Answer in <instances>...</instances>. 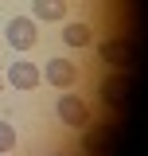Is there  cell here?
I'll return each mask as SVG.
<instances>
[{
    "label": "cell",
    "mask_w": 148,
    "mask_h": 156,
    "mask_svg": "<svg viewBox=\"0 0 148 156\" xmlns=\"http://www.w3.org/2000/svg\"><path fill=\"white\" fill-rule=\"evenodd\" d=\"M43 78H47L51 86H58V90H70L74 78H78V62H74V58H51L47 70H43Z\"/></svg>",
    "instance_id": "cell-3"
},
{
    "label": "cell",
    "mask_w": 148,
    "mask_h": 156,
    "mask_svg": "<svg viewBox=\"0 0 148 156\" xmlns=\"http://www.w3.org/2000/svg\"><path fill=\"white\" fill-rule=\"evenodd\" d=\"M125 98H129V78H105V82H101V101H105L109 109H121Z\"/></svg>",
    "instance_id": "cell-6"
},
{
    "label": "cell",
    "mask_w": 148,
    "mask_h": 156,
    "mask_svg": "<svg viewBox=\"0 0 148 156\" xmlns=\"http://www.w3.org/2000/svg\"><path fill=\"white\" fill-rule=\"evenodd\" d=\"M16 148V129H12V121H0V152L8 156Z\"/></svg>",
    "instance_id": "cell-10"
},
{
    "label": "cell",
    "mask_w": 148,
    "mask_h": 156,
    "mask_svg": "<svg viewBox=\"0 0 148 156\" xmlns=\"http://www.w3.org/2000/svg\"><path fill=\"white\" fill-rule=\"evenodd\" d=\"M62 43L66 47H90V27L86 23H66L62 27Z\"/></svg>",
    "instance_id": "cell-9"
},
{
    "label": "cell",
    "mask_w": 148,
    "mask_h": 156,
    "mask_svg": "<svg viewBox=\"0 0 148 156\" xmlns=\"http://www.w3.org/2000/svg\"><path fill=\"white\" fill-rule=\"evenodd\" d=\"M43 70H39L35 62H12V70L4 74V82H12V90H35Z\"/></svg>",
    "instance_id": "cell-4"
},
{
    "label": "cell",
    "mask_w": 148,
    "mask_h": 156,
    "mask_svg": "<svg viewBox=\"0 0 148 156\" xmlns=\"http://www.w3.org/2000/svg\"><path fill=\"white\" fill-rule=\"evenodd\" d=\"M0 156H4V152H0Z\"/></svg>",
    "instance_id": "cell-13"
},
{
    "label": "cell",
    "mask_w": 148,
    "mask_h": 156,
    "mask_svg": "<svg viewBox=\"0 0 148 156\" xmlns=\"http://www.w3.org/2000/svg\"><path fill=\"white\" fill-rule=\"evenodd\" d=\"M58 121L62 125H70V129H86L90 125V109H86V101L78 94H70V90H62V98H58Z\"/></svg>",
    "instance_id": "cell-2"
},
{
    "label": "cell",
    "mask_w": 148,
    "mask_h": 156,
    "mask_svg": "<svg viewBox=\"0 0 148 156\" xmlns=\"http://www.w3.org/2000/svg\"><path fill=\"white\" fill-rule=\"evenodd\" d=\"M109 136H113L109 125H93V129H86V140H82V144H86L90 156H101L105 148H109Z\"/></svg>",
    "instance_id": "cell-7"
},
{
    "label": "cell",
    "mask_w": 148,
    "mask_h": 156,
    "mask_svg": "<svg viewBox=\"0 0 148 156\" xmlns=\"http://www.w3.org/2000/svg\"><path fill=\"white\" fill-rule=\"evenodd\" d=\"M31 16L62 20V16H66V0H31Z\"/></svg>",
    "instance_id": "cell-8"
},
{
    "label": "cell",
    "mask_w": 148,
    "mask_h": 156,
    "mask_svg": "<svg viewBox=\"0 0 148 156\" xmlns=\"http://www.w3.org/2000/svg\"><path fill=\"white\" fill-rule=\"evenodd\" d=\"M0 90H4V74H0Z\"/></svg>",
    "instance_id": "cell-11"
},
{
    "label": "cell",
    "mask_w": 148,
    "mask_h": 156,
    "mask_svg": "<svg viewBox=\"0 0 148 156\" xmlns=\"http://www.w3.org/2000/svg\"><path fill=\"white\" fill-rule=\"evenodd\" d=\"M97 58H101V62H109V66L129 70V66H132V47H129V43H121V39H109V43H101V47H97Z\"/></svg>",
    "instance_id": "cell-5"
},
{
    "label": "cell",
    "mask_w": 148,
    "mask_h": 156,
    "mask_svg": "<svg viewBox=\"0 0 148 156\" xmlns=\"http://www.w3.org/2000/svg\"><path fill=\"white\" fill-rule=\"evenodd\" d=\"M4 39H8V47H16V51H31L39 39V27L31 16H12L4 23Z\"/></svg>",
    "instance_id": "cell-1"
},
{
    "label": "cell",
    "mask_w": 148,
    "mask_h": 156,
    "mask_svg": "<svg viewBox=\"0 0 148 156\" xmlns=\"http://www.w3.org/2000/svg\"><path fill=\"white\" fill-rule=\"evenodd\" d=\"M58 156H66V152H58Z\"/></svg>",
    "instance_id": "cell-12"
}]
</instances>
